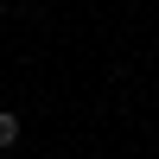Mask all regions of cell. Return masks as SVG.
<instances>
[{"label":"cell","instance_id":"cell-1","mask_svg":"<svg viewBox=\"0 0 159 159\" xmlns=\"http://www.w3.org/2000/svg\"><path fill=\"white\" fill-rule=\"evenodd\" d=\"M0 147H19V115L0 108Z\"/></svg>","mask_w":159,"mask_h":159},{"label":"cell","instance_id":"cell-2","mask_svg":"<svg viewBox=\"0 0 159 159\" xmlns=\"http://www.w3.org/2000/svg\"><path fill=\"white\" fill-rule=\"evenodd\" d=\"M0 25H7V7H0Z\"/></svg>","mask_w":159,"mask_h":159}]
</instances>
